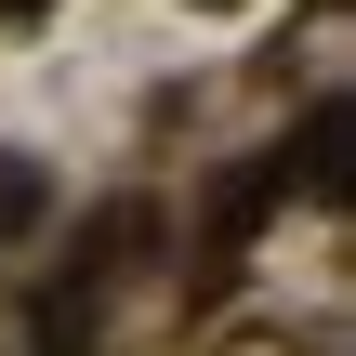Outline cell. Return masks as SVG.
I'll return each mask as SVG.
<instances>
[{"instance_id": "6da1fadb", "label": "cell", "mask_w": 356, "mask_h": 356, "mask_svg": "<svg viewBox=\"0 0 356 356\" xmlns=\"http://www.w3.org/2000/svg\"><path fill=\"white\" fill-rule=\"evenodd\" d=\"M26 211H40V172H13V159H0V238H13Z\"/></svg>"}]
</instances>
